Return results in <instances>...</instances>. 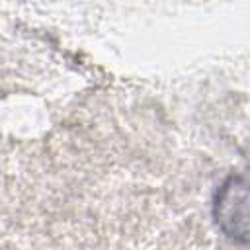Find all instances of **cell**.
Instances as JSON below:
<instances>
[{
    "mask_svg": "<svg viewBox=\"0 0 250 250\" xmlns=\"http://www.w3.org/2000/svg\"><path fill=\"white\" fill-rule=\"evenodd\" d=\"M246 184L242 176H230L219 189L215 199V221L219 229L232 240H246Z\"/></svg>",
    "mask_w": 250,
    "mask_h": 250,
    "instance_id": "cell-1",
    "label": "cell"
}]
</instances>
